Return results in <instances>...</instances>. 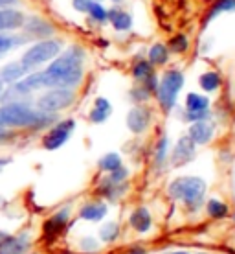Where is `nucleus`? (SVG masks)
<instances>
[{"instance_id": "b1692460", "label": "nucleus", "mask_w": 235, "mask_h": 254, "mask_svg": "<svg viewBox=\"0 0 235 254\" xmlns=\"http://www.w3.org/2000/svg\"><path fill=\"white\" fill-rule=\"evenodd\" d=\"M198 85L206 92H215L223 85V77H221L219 72H204L202 76H200V79H198Z\"/></svg>"}, {"instance_id": "473e14b6", "label": "nucleus", "mask_w": 235, "mask_h": 254, "mask_svg": "<svg viewBox=\"0 0 235 254\" xmlns=\"http://www.w3.org/2000/svg\"><path fill=\"white\" fill-rule=\"evenodd\" d=\"M79 247H81L83 253H95L99 249V243L95 242L94 238H83L79 242Z\"/></svg>"}, {"instance_id": "a878e982", "label": "nucleus", "mask_w": 235, "mask_h": 254, "mask_svg": "<svg viewBox=\"0 0 235 254\" xmlns=\"http://www.w3.org/2000/svg\"><path fill=\"white\" fill-rule=\"evenodd\" d=\"M167 48H169V52H171V54H177V56H180V54H186V52L189 50V39L186 37L184 33H177L175 37H171V41H169Z\"/></svg>"}, {"instance_id": "9b49d317", "label": "nucleus", "mask_w": 235, "mask_h": 254, "mask_svg": "<svg viewBox=\"0 0 235 254\" xmlns=\"http://www.w3.org/2000/svg\"><path fill=\"white\" fill-rule=\"evenodd\" d=\"M68 219H70V208H61L57 214H53V216L45 223V227H43V229H45V234L53 240L55 236H59L63 232Z\"/></svg>"}, {"instance_id": "37998d69", "label": "nucleus", "mask_w": 235, "mask_h": 254, "mask_svg": "<svg viewBox=\"0 0 235 254\" xmlns=\"http://www.w3.org/2000/svg\"><path fill=\"white\" fill-rule=\"evenodd\" d=\"M4 236H6V232H0V240H2V238H4Z\"/></svg>"}, {"instance_id": "f8f14e48", "label": "nucleus", "mask_w": 235, "mask_h": 254, "mask_svg": "<svg viewBox=\"0 0 235 254\" xmlns=\"http://www.w3.org/2000/svg\"><path fill=\"white\" fill-rule=\"evenodd\" d=\"M188 136H189L195 144H200V146H202V144H208V142H211V138H213V126L206 120L193 122L189 127Z\"/></svg>"}, {"instance_id": "20e7f679", "label": "nucleus", "mask_w": 235, "mask_h": 254, "mask_svg": "<svg viewBox=\"0 0 235 254\" xmlns=\"http://www.w3.org/2000/svg\"><path fill=\"white\" fill-rule=\"evenodd\" d=\"M184 87V74L182 70L178 68H169L162 74V79L158 81V87H156V98H158V103L165 111H171L175 107V102H177L178 92Z\"/></svg>"}, {"instance_id": "2eb2a0df", "label": "nucleus", "mask_w": 235, "mask_h": 254, "mask_svg": "<svg viewBox=\"0 0 235 254\" xmlns=\"http://www.w3.org/2000/svg\"><path fill=\"white\" fill-rule=\"evenodd\" d=\"M108 22L114 26L116 32H129L133 28V15L120 7L108 9Z\"/></svg>"}, {"instance_id": "dca6fc26", "label": "nucleus", "mask_w": 235, "mask_h": 254, "mask_svg": "<svg viewBox=\"0 0 235 254\" xmlns=\"http://www.w3.org/2000/svg\"><path fill=\"white\" fill-rule=\"evenodd\" d=\"M28 70L24 64H22V61H13V63L6 64L4 68L0 70V81L2 83H17L19 79H22V77L28 74Z\"/></svg>"}, {"instance_id": "4be33fe9", "label": "nucleus", "mask_w": 235, "mask_h": 254, "mask_svg": "<svg viewBox=\"0 0 235 254\" xmlns=\"http://www.w3.org/2000/svg\"><path fill=\"white\" fill-rule=\"evenodd\" d=\"M186 109H188V113H200V111H208V109H210V100L202 94L189 92V94L186 96Z\"/></svg>"}, {"instance_id": "ddd939ff", "label": "nucleus", "mask_w": 235, "mask_h": 254, "mask_svg": "<svg viewBox=\"0 0 235 254\" xmlns=\"http://www.w3.org/2000/svg\"><path fill=\"white\" fill-rule=\"evenodd\" d=\"M26 17L17 9L11 7H4L0 9V32H6V30H17L24 26Z\"/></svg>"}, {"instance_id": "c756f323", "label": "nucleus", "mask_w": 235, "mask_h": 254, "mask_svg": "<svg viewBox=\"0 0 235 254\" xmlns=\"http://www.w3.org/2000/svg\"><path fill=\"white\" fill-rule=\"evenodd\" d=\"M121 166V157L118 153H107L101 160H99V168H101L103 172H114Z\"/></svg>"}, {"instance_id": "0eeeda50", "label": "nucleus", "mask_w": 235, "mask_h": 254, "mask_svg": "<svg viewBox=\"0 0 235 254\" xmlns=\"http://www.w3.org/2000/svg\"><path fill=\"white\" fill-rule=\"evenodd\" d=\"M74 127H76V122L74 120H63V122H59V124H55V126L45 134V138H43L45 149L53 151V149H59L61 146H64L66 140L70 138Z\"/></svg>"}, {"instance_id": "f3484780", "label": "nucleus", "mask_w": 235, "mask_h": 254, "mask_svg": "<svg viewBox=\"0 0 235 254\" xmlns=\"http://www.w3.org/2000/svg\"><path fill=\"white\" fill-rule=\"evenodd\" d=\"M45 83H43V72H37V74H30V76H24L22 79L15 83V92L17 94H28V92H33L37 89H43Z\"/></svg>"}, {"instance_id": "6e6552de", "label": "nucleus", "mask_w": 235, "mask_h": 254, "mask_svg": "<svg viewBox=\"0 0 235 254\" xmlns=\"http://www.w3.org/2000/svg\"><path fill=\"white\" fill-rule=\"evenodd\" d=\"M32 247L30 234H17L9 236L6 234L0 240V254H26Z\"/></svg>"}, {"instance_id": "c9c22d12", "label": "nucleus", "mask_w": 235, "mask_h": 254, "mask_svg": "<svg viewBox=\"0 0 235 254\" xmlns=\"http://www.w3.org/2000/svg\"><path fill=\"white\" fill-rule=\"evenodd\" d=\"M141 87L147 90V92H156V87H158V77H156V74H151V76H147L143 81H141Z\"/></svg>"}, {"instance_id": "423d86ee", "label": "nucleus", "mask_w": 235, "mask_h": 254, "mask_svg": "<svg viewBox=\"0 0 235 254\" xmlns=\"http://www.w3.org/2000/svg\"><path fill=\"white\" fill-rule=\"evenodd\" d=\"M59 52H61V43L59 41H50V39H46V41H41L37 45H33L30 50H26V54L22 56V64H24L26 68H35L39 64L46 63V61H51V59L59 56Z\"/></svg>"}, {"instance_id": "bb28decb", "label": "nucleus", "mask_w": 235, "mask_h": 254, "mask_svg": "<svg viewBox=\"0 0 235 254\" xmlns=\"http://www.w3.org/2000/svg\"><path fill=\"white\" fill-rule=\"evenodd\" d=\"M206 210H208V214H210L213 219H223V217H226L230 214L228 204L223 203V201H217V199H211V201H208V204H206Z\"/></svg>"}, {"instance_id": "5701e85b", "label": "nucleus", "mask_w": 235, "mask_h": 254, "mask_svg": "<svg viewBox=\"0 0 235 254\" xmlns=\"http://www.w3.org/2000/svg\"><path fill=\"white\" fill-rule=\"evenodd\" d=\"M125 190H127V185H125V183H112L108 177L105 179L101 183V186H99V193L108 197V199H112V201H116Z\"/></svg>"}, {"instance_id": "f704fd0d", "label": "nucleus", "mask_w": 235, "mask_h": 254, "mask_svg": "<svg viewBox=\"0 0 235 254\" xmlns=\"http://www.w3.org/2000/svg\"><path fill=\"white\" fill-rule=\"evenodd\" d=\"M129 177V170L127 168H123V166H120L118 170H114V172H110V181L112 183H125V179Z\"/></svg>"}, {"instance_id": "393cba45", "label": "nucleus", "mask_w": 235, "mask_h": 254, "mask_svg": "<svg viewBox=\"0 0 235 254\" xmlns=\"http://www.w3.org/2000/svg\"><path fill=\"white\" fill-rule=\"evenodd\" d=\"M151 74H154V66L147 59H140V61H136L133 66V77L136 79V81H143L147 76H151Z\"/></svg>"}, {"instance_id": "f257e3e1", "label": "nucleus", "mask_w": 235, "mask_h": 254, "mask_svg": "<svg viewBox=\"0 0 235 254\" xmlns=\"http://www.w3.org/2000/svg\"><path fill=\"white\" fill-rule=\"evenodd\" d=\"M83 61H85V50L81 46H70L61 58H57L48 68L43 72V83L45 87L55 89H74L83 79Z\"/></svg>"}, {"instance_id": "72a5a7b5", "label": "nucleus", "mask_w": 235, "mask_h": 254, "mask_svg": "<svg viewBox=\"0 0 235 254\" xmlns=\"http://www.w3.org/2000/svg\"><path fill=\"white\" fill-rule=\"evenodd\" d=\"M149 96H151V92H147L143 87H134V89L131 90V98H133L134 102H138V103L147 102V100H149Z\"/></svg>"}, {"instance_id": "7c9ffc66", "label": "nucleus", "mask_w": 235, "mask_h": 254, "mask_svg": "<svg viewBox=\"0 0 235 254\" xmlns=\"http://www.w3.org/2000/svg\"><path fill=\"white\" fill-rule=\"evenodd\" d=\"M118 234H120V227L116 223H107V225H103L101 229H99V238L105 243L114 242L116 238H118Z\"/></svg>"}, {"instance_id": "39448f33", "label": "nucleus", "mask_w": 235, "mask_h": 254, "mask_svg": "<svg viewBox=\"0 0 235 254\" xmlns=\"http://www.w3.org/2000/svg\"><path fill=\"white\" fill-rule=\"evenodd\" d=\"M76 102V92L72 89H64V87H55V89L48 90L37 100V109L43 113H50L55 115L63 109H68L72 103Z\"/></svg>"}, {"instance_id": "f03ea898", "label": "nucleus", "mask_w": 235, "mask_h": 254, "mask_svg": "<svg viewBox=\"0 0 235 254\" xmlns=\"http://www.w3.org/2000/svg\"><path fill=\"white\" fill-rule=\"evenodd\" d=\"M55 116L50 113L35 111L28 103L15 102L0 107V126L2 127H30V129H43L53 124Z\"/></svg>"}, {"instance_id": "c85d7f7f", "label": "nucleus", "mask_w": 235, "mask_h": 254, "mask_svg": "<svg viewBox=\"0 0 235 254\" xmlns=\"http://www.w3.org/2000/svg\"><path fill=\"white\" fill-rule=\"evenodd\" d=\"M89 17L94 22H97V24H105V22H108V9H105V7L99 4V2H92L89 7Z\"/></svg>"}, {"instance_id": "412c9836", "label": "nucleus", "mask_w": 235, "mask_h": 254, "mask_svg": "<svg viewBox=\"0 0 235 254\" xmlns=\"http://www.w3.org/2000/svg\"><path fill=\"white\" fill-rule=\"evenodd\" d=\"M169 56L171 52L167 48V45H162V43H156L149 48V54H147V61L153 64V66H162L169 61Z\"/></svg>"}, {"instance_id": "6ab92c4d", "label": "nucleus", "mask_w": 235, "mask_h": 254, "mask_svg": "<svg viewBox=\"0 0 235 254\" xmlns=\"http://www.w3.org/2000/svg\"><path fill=\"white\" fill-rule=\"evenodd\" d=\"M129 221H131V227L136 232H141V234L151 229V214H149V210L145 206H140V208L134 210Z\"/></svg>"}, {"instance_id": "aec40b11", "label": "nucleus", "mask_w": 235, "mask_h": 254, "mask_svg": "<svg viewBox=\"0 0 235 254\" xmlns=\"http://www.w3.org/2000/svg\"><path fill=\"white\" fill-rule=\"evenodd\" d=\"M110 113H112V105H110V102H108L107 98H95L94 109L90 111V122L103 124L110 116Z\"/></svg>"}, {"instance_id": "e433bc0d", "label": "nucleus", "mask_w": 235, "mask_h": 254, "mask_svg": "<svg viewBox=\"0 0 235 254\" xmlns=\"http://www.w3.org/2000/svg\"><path fill=\"white\" fill-rule=\"evenodd\" d=\"M92 2H94V0H72V6H74V9H77V11L87 13Z\"/></svg>"}, {"instance_id": "4468645a", "label": "nucleus", "mask_w": 235, "mask_h": 254, "mask_svg": "<svg viewBox=\"0 0 235 254\" xmlns=\"http://www.w3.org/2000/svg\"><path fill=\"white\" fill-rule=\"evenodd\" d=\"M24 26L26 30H28V33L33 35V37H50L55 32L53 26L50 22L43 20L41 17H30L28 20H24Z\"/></svg>"}, {"instance_id": "a211bd4d", "label": "nucleus", "mask_w": 235, "mask_h": 254, "mask_svg": "<svg viewBox=\"0 0 235 254\" xmlns=\"http://www.w3.org/2000/svg\"><path fill=\"white\" fill-rule=\"evenodd\" d=\"M107 216V204L101 201H94V203H87L79 210V217L85 221H101Z\"/></svg>"}, {"instance_id": "79ce46f5", "label": "nucleus", "mask_w": 235, "mask_h": 254, "mask_svg": "<svg viewBox=\"0 0 235 254\" xmlns=\"http://www.w3.org/2000/svg\"><path fill=\"white\" fill-rule=\"evenodd\" d=\"M2 94H4V83L0 81V100H2Z\"/></svg>"}, {"instance_id": "ea45409f", "label": "nucleus", "mask_w": 235, "mask_h": 254, "mask_svg": "<svg viewBox=\"0 0 235 254\" xmlns=\"http://www.w3.org/2000/svg\"><path fill=\"white\" fill-rule=\"evenodd\" d=\"M17 4H19V0H0V9H4V7L17 6Z\"/></svg>"}, {"instance_id": "a19ab883", "label": "nucleus", "mask_w": 235, "mask_h": 254, "mask_svg": "<svg viewBox=\"0 0 235 254\" xmlns=\"http://www.w3.org/2000/svg\"><path fill=\"white\" fill-rule=\"evenodd\" d=\"M9 162H11L9 159H0V170H4V168L9 164Z\"/></svg>"}, {"instance_id": "cd10ccee", "label": "nucleus", "mask_w": 235, "mask_h": 254, "mask_svg": "<svg viewBox=\"0 0 235 254\" xmlns=\"http://www.w3.org/2000/svg\"><path fill=\"white\" fill-rule=\"evenodd\" d=\"M226 11H235V0H215L213 7H211L210 13H208L206 22L213 20L219 13H226Z\"/></svg>"}, {"instance_id": "2f4dec72", "label": "nucleus", "mask_w": 235, "mask_h": 254, "mask_svg": "<svg viewBox=\"0 0 235 254\" xmlns=\"http://www.w3.org/2000/svg\"><path fill=\"white\" fill-rule=\"evenodd\" d=\"M167 155V138H160L158 146H156V166H162Z\"/></svg>"}, {"instance_id": "58836bf2", "label": "nucleus", "mask_w": 235, "mask_h": 254, "mask_svg": "<svg viewBox=\"0 0 235 254\" xmlns=\"http://www.w3.org/2000/svg\"><path fill=\"white\" fill-rule=\"evenodd\" d=\"M210 115V111H200V113H186V118L189 122H200V120H206Z\"/></svg>"}, {"instance_id": "7ed1b4c3", "label": "nucleus", "mask_w": 235, "mask_h": 254, "mask_svg": "<svg viewBox=\"0 0 235 254\" xmlns=\"http://www.w3.org/2000/svg\"><path fill=\"white\" fill-rule=\"evenodd\" d=\"M206 183L200 177H178L169 185V195L188 206H198L206 195Z\"/></svg>"}, {"instance_id": "4c0bfd02", "label": "nucleus", "mask_w": 235, "mask_h": 254, "mask_svg": "<svg viewBox=\"0 0 235 254\" xmlns=\"http://www.w3.org/2000/svg\"><path fill=\"white\" fill-rule=\"evenodd\" d=\"M13 43H15V41H13L11 37L0 35V56H2V54H6L7 50H11V48H13Z\"/></svg>"}, {"instance_id": "49530a36", "label": "nucleus", "mask_w": 235, "mask_h": 254, "mask_svg": "<svg viewBox=\"0 0 235 254\" xmlns=\"http://www.w3.org/2000/svg\"><path fill=\"white\" fill-rule=\"evenodd\" d=\"M234 223H235V214H234Z\"/></svg>"}, {"instance_id": "9d476101", "label": "nucleus", "mask_w": 235, "mask_h": 254, "mask_svg": "<svg viewBox=\"0 0 235 254\" xmlns=\"http://www.w3.org/2000/svg\"><path fill=\"white\" fill-rule=\"evenodd\" d=\"M195 146H197V144H195L189 136H182V138L178 140L175 149H173V155H171L173 166L188 164V162L195 157Z\"/></svg>"}, {"instance_id": "c03bdc74", "label": "nucleus", "mask_w": 235, "mask_h": 254, "mask_svg": "<svg viewBox=\"0 0 235 254\" xmlns=\"http://www.w3.org/2000/svg\"><path fill=\"white\" fill-rule=\"evenodd\" d=\"M173 254H188V253H173Z\"/></svg>"}, {"instance_id": "1a4fd4ad", "label": "nucleus", "mask_w": 235, "mask_h": 254, "mask_svg": "<svg viewBox=\"0 0 235 254\" xmlns=\"http://www.w3.org/2000/svg\"><path fill=\"white\" fill-rule=\"evenodd\" d=\"M151 124V111L143 105L133 107L127 115V127L134 134H140L147 131V127Z\"/></svg>"}, {"instance_id": "a18cd8bd", "label": "nucleus", "mask_w": 235, "mask_h": 254, "mask_svg": "<svg viewBox=\"0 0 235 254\" xmlns=\"http://www.w3.org/2000/svg\"><path fill=\"white\" fill-rule=\"evenodd\" d=\"M112 2H121V0H112Z\"/></svg>"}]
</instances>
